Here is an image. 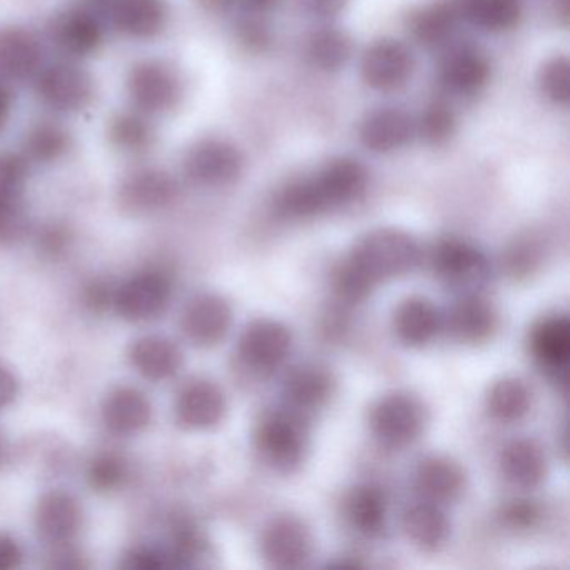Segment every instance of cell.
Wrapping results in <instances>:
<instances>
[{
	"label": "cell",
	"mask_w": 570,
	"mask_h": 570,
	"mask_svg": "<svg viewBox=\"0 0 570 570\" xmlns=\"http://www.w3.org/2000/svg\"><path fill=\"white\" fill-rule=\"evenodd\" d=\"M420 262V246L402 229L383 228L360 239L343 262L336 286L350 302H360L376 285L412 272Z\"/></svg>",
	"instance_id": "cell-1"
},
{
	"label": "cell",
	"mask_w": 570,
	"mask_h": 570,
	"mask_svg": "<svg viewBox=\"0 0 570 570\" xmlns=\"http://www.w3.org/2000/svg\"><path fill=\"white\" fill-rule=\"evenodd\" d=\"M35 81L39 105L58 116L79 115L95 99L91 75L71 59L42 66Z\"/></svg>",
	"instance_id": "cell-2"
},
{
	"label": "cell",
	"mask_w": 570,
	"mask_h": 570,
	"mask_svg": "<svg viewBox=\"0 0 570 570\" xmlns=\"http://www.w3.org/2000/svg\"><path fill=\"white\" fill-rule=\"evenodd\" d=\"M126 92L132 109L155 118L166 115L183 98V81L178 71L161 59H142L129 69Z\"/></svg>",
	"instance_id": "cell-3"
},
{
	"label": "cell",
	"mask_w": 570,
	"mask_h": 570,
	"mask_svg": "<svg viewBox=\"0 0 570 570\" xmlns=\"http://www.w3.org/2000/svg\"><path fill=\"white\" fill-rule=\"evenodd\" d=\"M173 279L158 268L142 269L116 286L112 309L129 323H148L171 305Z\"/></svg>",
	"instance_id": "cell-4"
},
{
	"label": "cell",
	"mask_w": 570,
	"mask_h": 570,
	"mask_svg": "<svg viewBox=\"0 0 570 570\" xmlns=\"http://www.w3.org/2000/svg\"><path fill=\"white\" fill-rule=\"evenodd\" d=\"M245 159L233 142L219 138L199 139L183 158V171L193 185L225 188L242 176Z\"/></svg>",
	"instance_id": "cell-5"
},
{
	"label": "cell",
	"mask_w": 570,
	"mask_h": 570,
	"mask_svg": "<svg viewBox=\"0 0 570 570\" xmlns=\"http://www.w3.org/2000/svg\"><path fill=\"white\" fill-rule=\"evenodd\" d=\"M425 426V410L406 392L382 396L370 413V429L382 445L403 449L419 439Z\"/></svg>",
	"instance_id": "cell-6"
},
{
	"label": "cell",
	"mask_w": 570,
	"mask_h": 570,
	"mask_svg": "<svg viewBox=\"0 0 570 570\" xmlns=\"http://www.w3.org/2000/svg\"><path fill=\"white\" fill-rule=\"evenodd\" d=\"M308 432L302 415L276 412L265 416L256 432V449L275 469L289 472L305 459Z\"/></svg>",
	"instance_id": "cell-7"
},
{
	"label": "cell",
	"mask_w": 570,
	"mask_h": 570,
	"mask_svg": "<svg viewBox=\"0 0 570 570\" xmlns=\"http://www.w3.org/2000/svg\"><path fill=\"white\" fill-rule=\"evenodd\" d=\"M179 195L175 176L156 166L135 169L122 178L118 202L129 215H155L171 206Z\"/></svg>",
	"instance_id": "cell-8"
},
{
	"label": "cell",
	"mask_w": 570,
	"mask_h": 570,
	"mask_svg": "<svg viewBox=\"0 0 570 570\" xmlns=\"http://www.w3.org/2000/svg\"><path fill=\"white\" fill-rule=\"evenodd\" d=\"M52 46L71 61L89 58L105 42V26L88 8H68L52 19L49 28Z\"/></svg>",
	"instance_id": "cell-9"
},
{
	"label": "cell",
	"mask_w": 570,
	"mask_h": 570,
	"mask_svg": "<svg viewBox=\"0 0 570 570\" xmlns=\"http://www.w3.org/2000/svg\"><path fill=\"white\" fill-rule=\"evenodd\" d=\"M292 333L276 320H255L246 326L238 343V355L253 372H272L288 358Z\"/></svg>",
	"instance_id": "cell-10"
},
{
	"label": "cell",
	"mask_w": 570,
	"mask_h": 570,
	"mask_svg": "<svg viewBox=\"0 0 570 570\" xmlns=\"http://www.w3.org/2000/svg\"><path fill=\"white\" fill-rule=\"evenodd\" d=\"M232 323V305L223 296L205 293L183 309L181 332L191 345L213 348L228 336Z\"/></svg>",
	"instance_id": "cell-11"
},
{
	"label": "cell",
	"mask_w": 570,
	"mask_h": 570,
	"mask_svg": "<svg viewBox=\"0 0 570 570\" xmlns=\"http://www.w3.org/2000/svg\"><path fill=\"white\" fill-rule=\"evenodd\" d=\"M412 51L396 39L376 41L363 55L362 78L373 91H399L412 78Z\"/></svg>",
	"instance_id": "cell-12"
},
{
	"label": "cell",
	"mask_w": 570,
	"mask_h": 570,
	"mask_svg": "<svg viewBox=\"0 0 570 570\" xmlns=\"http://www.w3.org/2000/svg\"><path fill=\"white\" fill-rule=\"evenodd\" d=\"M226 395L218 383L195 379L179 390L175 402V415L179 425L193 432L215 429L226 415Z\"/></svg>",
	"instance_id": "cell-13"
},
{
	"label": "cell",
	"mask_w": 570,
	"mask_h": 570,
	"mask_svg": "<svg viewBox=\"0 0 570 570\" xmlns=\"http://www.w3.org/2000/svg\"><path fill=\"white\" fill-rule=\"evenodd\" d=\"M312 533L296 517H276L263 532V557L269 566L278 569L302 567L312 556Z\"/></svg>",
	"instance_id": "cell-14"
},
{
	"label": "cell",
	"mask_w": 570,
	"mask_h": 570,
	"mask_svg": "<svg viewBox=\"0 0 570 570\" xmlns=\"http://www.w3.org/2000/svg\"><path fill=\"white\" fill-rule=\"evenodd\" d=\"M312 181L323 209L328 212L362 198L368 188L370 175L356 159L335 158L312 176Z\"/></svg>",
	"instance_id": "cell-15"
},
{
	"label": "cell",
	"mask_w": 570,
	"mask_h": 570,
	"mask_svg": "<svg viewBox=\"0 0 570 570\" xmlns=\"http://www.w3.org/2000/svg\"><path fill=\"white\" fill-rule=\"evenodd\" d=\"M35 523L39 539L45 540L49 546H68L81 530V505L71 493L52 490L39 500Z\"/></svg>",
	"instance_id": "cell-16"
},
{
	"label": "cell",
	"mask_w": 570,
	"mask_h": 570,
	"mask_svg": "<svg viewBox=\"0 0 570 570\" xmlns=\"http://www.w3.org/2000/svg\"><path fill=\"white\" fill-rule=\"evenodd\" d=\"M42 68V45L38 36L21 26L0 29V82L35 79Z\"/></svg>",
	"instance_id": "cell-17"
},
{
	"label": "cell",
	"mask_w": 570,
	"mask_h": 570,
	"mask_svg": "<svg viewBox=\"0 0 570 570\" xmlns=\"http://www.w3.org/2000/svg\"><path fill=\"white\" fill-rule=\"evenodd\" d=\"M116 31L132 41H151L165 32L169 21L166 0H111Z\"/></svg>",
	"instance_id": "cell-18"
},
{
	"label": "cell",
	"mask_w": 570,
	"mask_h": 570,
	"mask_svg": "<svg viewBox=\"0 0 570 570\" xmlns=\"http://www.w3.org/2000/svg\"><path fill=\"white\" fill-rule=\"evenodd\" d=\"M102 422L116 435H136L148 429L153 405L142 390L131 385L111 390L102 402Z\"/></svg>",
	"instance_id": "cell-19"
},
{
	"label": "cell",
	"mask_w": 570,
	"mask_h": 570,
	"mask_svg": "<svg viewBox=\"0 0 570 570\" xmlns=\"http://www.w3.org/2000/svg\"><path fill=\"white\" fill-rule=\"evenodd\" d=\"M415 135V122L399 108L368 112L358 129L360 142L375 155H389L403 148Z\"/></svg>",
	"instance_id": "cell-20"
},
{
	"label": "cell",
	"mask_w": 570,
	"mask_h": 570,
	"mask_svg": "<svg viewBox=\"0 0 570 570\" xmlns=\"http://www.w3.org/2000/svg\"><path fill=\"white\" fill-rule=\"evenodd\" d=\"M129 363L138 375L148 382H168L181 372V348L173 340L159 335H146L132 343Z\"/></svg>",
	"instance_id": "cell-21"
},
{
	"label": "cell",
	"mask_w": 570,
	"mask_h": 570,
	"mask_svg": "<svg viewBox=\"0 0 570 570\" xmlns=\"http://www.w3.org/2000/svg\"><path fill=\"white\" fill-rule=\"evenodd\" d=\"M433 266L450 285H472L483 279L487 262L479 249L462 239H443L433 252Z\"/></svg>",
	"instance_id": "cell-22"
},
{
	"label": "cell",
	"mask_w": 570,
	"mask_h": 570,
	"mask_svg": "<svg viewBox=\"0 0 570 570\" xmlns=\"http://www.w3.org/2000/svg\"><path fill=\"white\" fill-rule=\"evenodd\" d=\"M440 326L442 318L439 309L430 299L422 296L405 299L396 308L393 318L396 338L412 348L429 345L439 335Z\"/></svg>",
	"instance_id": "cell-23"
},
{
	"label": "cell",
	"mask_w": 570,
	"mask_h": 570,
	"mask_svg": "<svg viewBox=\"0 0 570 570\" xmlns=\"http://www.w3.org/2000/svg\"><path fill=\"white\" fill-rule=\"evenodd\" d=\"M489 59L473 48L450 52L440 68V81L453 95H476L489 82Z\"/></svg>",
	"instance_id": "cell-24"
},
{
	"label": "cell",
	"mask_w": 570,
	"mask_h": 570,
	"mask_svg": "<svg viewBox=\"0 0 570 570\" xmlns=\"http://www.w3.org/2000/svg\"><path fill=\"white\" fill-rule=\"evenodd\" d=\"M416 487L429 502L450 503L462 495L465 473L452 459L429 456L416 469Z\"/></svg>",
	"instance_id": "cell-25"
},
{
	"label": "cell",
	"mask_w": 570,
	"mask_h": 570,
	"mask_svg": "<svg viewBox=\"0 0 570 570\" xmlns=\"http://www.w3.org/2000/svg\"><path fill=\"white\" fill-rule=\"evenodd\" d=\"M505 479L520 489H535L547 475V460L542 449L532 440L510 442L500 456Z\"/></svg>",
	"instance_id": "cell-26"
},
{
	"label": "cell",
	"mask_w": 570,
	"mask_h": 570,
	"mask_svg": "<svg viewBox=\"0 0 570 570\" xmlns=\"http://www.w3.org/2000/svg\"><path fill=\"white\" fill-rule=\"evenodd\" d=\"M533 356L543 368L563 372L570 356V325L567 316L542 320L530 336Z\"/></svg>",
	"instance_id": "cell-27"
},
{
	"label": "cell",
	"mask_w": 570,
	"mask_h": 570,
	"mask_svg": "<svg viewBox=\"0 0 570 570\" xmlns=\"http://www.w3.org/2000/svg\"><path fill=\"white\" fill-rule=\"evenodd\" d=\"M333 393V379L325 368L306 365L296 368L285 383V396L293 412L306 413L318 410Z\"/></svg>",
	"instance_id": "cell-28"
},
{
	"label": "cell",
	"mask_w": 570,
	"mask_h": 570,
	"mask_svg": "<svg viewBox=\"0 0 570 570\" xmlns=\"http://www.w3.org/2000/svg\"><path fill=\"white\" fill-rule=\"evenodd\" d=\"M450 332L463 343H482L492 336L497 326V313L487 299L466 296L450 312Z\"/></svg>",
	"instance_id": "cell-29"
},
{
	"label": "cell",
	"mask_w": 570,
	"mask_h": 570,
	"mask_svg": "<svg viewBox=\"0 0 570 570\" xmlns=\"http://www.w3.org/2000/svg\"><path fill=\"white\" fill-rule=\"evenodd\" d=\"M403 529L406 537L420 549L435 550L449 539V517L440 509L439 503L425 500L406 509Z\"/></svg>",
	"instance_id": "cell-30"
},
{
	"label": "cell",
	"mask_w": 570,
	"mask_h": 570,
	"mask_svg": "<svg viewBox=\"0 0 570 570\" xmlns=\"http://www.w3.org/2000/svg\"><path fill=\"white\" fill-rule=\"evenodd\" d=\"M460 12L456 6L439 4L419 9L410 18V35L423 48H440L455 35L459 28Z\"/></svg>",
	"instance_id": "cell-31"
},
{
	"label": "cell",
	"mask_w": 570,
	"mask_h": 570,
	"mask_svg": "<svg viewBox=\"0 0 570 570\" xmlns=\"http://www.w3.org/2000/svg\"><path fill=\"white\" fill-rule=\"evenodd\" d=\"M109 142L126 156H141L151 151L156 129L149 116L131 109L116 115L109 122Z\"/></svg>",
	"instance_id": "cell-32"
},
{
	"label": "cell",
	"mask_w": 570,
	"mask_h": 570,
	"mask_svg": "<svg viewBox=\"0 0 570 570\" xmlns=\"http://www.w3.org/2000/svg\"><path fill=\"white\" fill-rule=\"evenodd\" d=\"M71 135L56 121H39L22 139L21 155L36 165H55L71 151Z\"/></svg>",
	"instance_id": "cell-33"
},
{
	"label": "cell",
	"mask_w": 570,
	"mask_h": 570,
	"mask_svg": "<svg viewBox=\"0 0 570 570\" xmlns=\"http://www.w3.org/2000/svg\"><path fill=\"white\" fill-rule=\"evenodd\" d=\"M460 18H465L487 32H503L512 29L522 16V0H462Z\"/></svg>",
	"instance_id": "cell-34"
},
{
	"label": "cell",
	"mask_w": 570,
	"mask_h": 570,
	"mask_svg": "<svg viewBox=\"0 0 570 570\" xmlns=\"http://www.w3.org/2000/svg\"><path fill=\"white\" fill-rule=\"evenodd\" d=\"M350 523L363 535H379L385 527L386 499L373 485H360L348 497L346 505Z\"/></svg>",
	"instance_id": "cell-35"
},
{
	"label": "cell",
	"mask_w": 570,
	"mask_h": 570,
	"mask_svg": "<svg viewBox=\"0 0 570 570\" xmlns=\"http://www.w3.org/2000/svg\"><path fill=\"white\" fill-rule=\"evenodd\" d=\"M352 39L336 28H323L312 35L306 45L308 61L323 72L345 68L352 58Z\"/></svg>",
	"instance_id": "cell-36"
},
{
	"label": "cell",
	"mask_w": 570,
	"mask_h": 570,
	"mask_svg": "<svg viewBox=\"0 0 570 570\" xmlns=\"http://www.w3.org/2000/svg\"><path fill=\"white\" fill-rule=\"evenodd\" d=\"M487 410L502 423L522 420L530 410V392L519 379H502L493 383L487 395Z\"/></svg>",
	"instance_id": "cell-37"
},
{
	"label": "cell",
	"mask_w": 570,
	"mask_h": 570,
	"mask_svg": "<svg viewBox=\"0 0 570 570\" xmlns=\"http://www.w3.org/2000/svg\"><path fill=\"white\" fill-rule=\"evenodd\" d=\"M456 118L445 102L435 101L426 106L415 122V132L429 146H442L455 135Z\"/></svg>",
	"instance_id": "cell-38"
},
{
	"label": "cell",
	"mask_w": 570,
	"mask_h": 570,
	"mask_svg": "<svg viewBox=\"0 0 570 570\" xmlns=\"http://www.w3.org/2000/svg\"><path fill=\"white\" fill-rule=\"evenodd\" d=\"M86 475L89 487L95 492H112L128 479V465L115 453H101L89 462Z\"/></svg>",
	"instance_id": "cell-39"
},
{
	"label": "cell",
	"mask_w": 570,
	"mask_h": 570,
	"mask_svg": "<svg viewBox=\"0 0 570 570\" xmlns=\"http://www.w3.org/2000/svg\"><path fill=\"white\" fill-rule=\"evenodd\" d=\"M542 95L557 106H566L570 99V66L569 59L559 56L550 59L539 76Z\"/></svg>",
	"instance_id": "cell-40"
},
{
	"label": "cell",
	"mask_w": 570,
	"mask_h": 570,
	"mask_svg": "<svg viewBox=\"0 0 570 570\" xmlns=\"http://www.w3.org/2000/svg\"><path fill=\"white\" fill-rule=\"evenodd\" d=\"M31 163L21 153H0V196L22 198Z\"/></svg>",
	"instance_id": "cell-41"
},
{
	"label": "cell",
	"mask_w": 570,
	"mask_h": 570,
	"mask_svg": "<svg viewBox=\"0 0 570 570\" xmlns=\"http://www.w3.org/2000/svg\"><path fill=\"white\" fill-rule=\"evenodd\" d=\"M26 229V212L22 198L0 196V245L14 242Z\"/></svg>",
	"instance_id": "cell-42"
},
{
	"label": "cell",
	"mask_w": 570,
	"mask_h": 570,
	"mask_svg": "<svg viewBox=\"0 0 570 570\" xmlns=\"http://www.w3.org/2000/svg\"><path fill=\"white\" fill-rule=\"evenodd\" d=\"M122 567L129 570H156L173 567V562L169 553H163L149 547H139L126 553Z\"/></svg>",
	"instance_id": "cell-43"
},
{
	"label": "cell",
	"mask_w": 570,
	"mask_h": 570,
	"mask_svg": "<svg viewBox=\"0 0 570 570\" xmlns=\"http://www.w3.org/2000/svg\"><path fill=\"white\" fill-rule=\"evenodd\" d=\"M115 292L116 286L109 285V283L92 282L85 292L86 306L92 312H106V309L112 308Z\"/></svg>",
	"instance_id": "cell-44"
},
{
	"label": "cell",
	"mask_w": 570,
	"mask_h": 570,
	"mask_svg": "<svg viewBox=\"0 0 570 570\" xmlns=\"http://www.w3.org/2000/svg\"><path fill=\"white\" fill-rule=\"evenodd\" d=\"M302 2L309 16L323 21L338 18L348 6V0H302Z\"/></svg>",
	"instance_id": "cell-45"
},
{
	"label": "cell",
	"mask_w": 570,
	"mask_h": 570,
	"mask_svg": "<svg viewBox=\"0 0 570 570\" xmlns=\"http://www.w3.org/2000/svg\"><path fill=\"white\" fill-rule=\"evenodd\" d=\"M238 36L242 45H245L248 49H253V51H256V49H265V46L269 42V35L265 26L259 24L255 19L242 22L238 28Z\"/></svg>",
	"instance_id": "cell-46"
},
{
	"label": "cell",
	"mask_w": 570,
	"mask_h": 570,
	"mask_svg": "<svg viewBox=\"0 0 570 570\" xmlns=\"http://www.w3.org/2000/svg\"><path fill=\"white\" fill-rule=\"evenodd\" d=\"M19 390L21 385L16 373L4 363H0V412L9 409L18 400Z\"/></svg>",
	"instance_id": "cell-47"
},
{
	"label": "cell",
	"mask_w": 570,
	"mask_h": 570,
	"mask_svg": "<svg viewBox=\"0 0 570 570\" xmlns=\"http://www.w3.org/2000/svg\"><path fill=\"white\" fill-rule=\"evenodd\" d=\"M69 235L61 226H49L39 236V248L46 255L58 256L59 253L65 252L68 246Z\"/></svg>",
	"instance_id": "cell-48"
},
{
	"label": "cell",
	"mask_w": 570,
	"mask_h": 570,
	"mask_svg": "<svg viewBox=\"0 0 570 570\" xmlns=\"http://www.w3.org/2000/svg\"><path fill=\"white\" fill-rule=\"evenodd\" d=\"M21 546L8 533H0V570L18 569L22 563Z\"/></svg>",
	"instance_id": "cell-49"
},
{
	"label": "cell",
	"mask_w": 570,
	"mask_h": 570,
	"mask_svg": "<svg viewBox=\"0 0 570 570\" xmlns=\"http://www.w3.org/2000/svg\"><path fill=\"white\" fill-rule=\"evenodd\" d=\"M537 519L535 507L530 505L529 502H515L507 509V520L512 525L525 527L530 525Z\"/></svg>",
	"instance_id": "cell-50"
},
{
	"label": "cell",
	"mask_w": 570,
	"mask_h": 570,
	"mask_svg": "<svg viewBox=\"0 0 570 570\" xmlns=\"http://www.w3.org/2000/svg\"><path fill=\"white\" fill-rule=\"evenodd\" d=\"M12 116V96L8 85L0 82V135L6 131Z\"/></svg>",
	"instance_id": "cell-51"
},
{
	"label": "cell",
	"mask_w": 570,
	"mask_h": 570,
	"mask_svg": "<svg viewBox=\"0 0 570 570\" xmlns=\"http://www.w3.org/2000/svg\"><path fill=\"white\" fill-rule=\"evenodd\" d=\"M279 0H236V4L242 6L248 14L262 16L272 11L278 6Z\"/></svg>",
	"instance_id": "cell-52"
},
{
	"label": "cell",
	"mask_w": 570,
	"mask_h": 570,
	"mask_svg": "<svg viewBox=\"0 0 570 570\" xmlns=\"http://www.w3.org/2000/svg\"><path fill=\"white\" fill-rule=\"evenodd\" d=\"M199 4L212 12H225L236 4V0H198Z\"/></svg>",
	"instance_id": "cell-53"
},
{
	"label": "cell",
	"mask_w": 570,
	"mask_h": 570,
	"mask_svg": "<svg viewBox=\"0 0 570 570\" xmlns=\"http://www.w3.org/2000/svg\"><path fill=\"white\" fill-rule=\"evenodd\" d=\"M4 456V442H2V436H0V460Z\"/></svg>",
	"instance_id": "cell-54"
}]
</instances>
